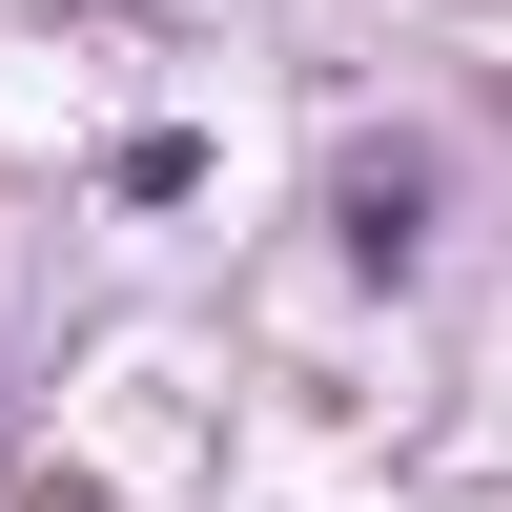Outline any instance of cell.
Instances as JSON below:
<instances>
[{
	"label": "cell",
	"instance_id": "cell-1",
	"mask_svg": "<svg viewBox=\"0 0 512 512\" xmlns=\"http://www.w3.org/2000/svg\"><path fill=\"white\" fill-rule=\"evenodd\" d=\"M410 246H431V185L410 164H349V267H410Z\"/></svg>",
	"mask_w": 512,
	"mask_h": 512
}]
</instances>
